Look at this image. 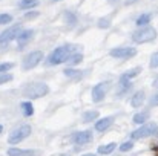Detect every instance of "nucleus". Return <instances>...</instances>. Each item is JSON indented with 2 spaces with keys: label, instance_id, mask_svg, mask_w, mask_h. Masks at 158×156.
<instances>
[{
  "label": "nucleus",
  "instance_id": "2eb2a0df",
  "mask_svg": "<svg viewBox=\"0 0 158 156\" xmlns=\"http://www.w3.org/2000/svg\"><path fill=\"white\" fill-rule=\"evenodd\" d=\"M35 153L37 152H34V150H22V149H15V147H11L8 150V156H32Z\"/></svg>",
  "mask_w": 158,
  "mask_h": 156
},
{
  "label": "nucleus",
  "instance_id": "e433bc0d",
  "mask_svg": "<svg viewBox=\"0 0 158 156\" xmlns=\"http://www.w3.org/2000/svg\"><path fill=\"white\" fill-rule=\"evenodd\" d=\"M2 132H3V127H2V126H0V133H2Z\"/></svg>",
  "mask_w": 158,
  "mask_h": 156
},
{
  "label": "nucleus",
  "instance_id": "f704fd0d",
  "mask_svg": "<svg viewBox=\"0 0 158 156\" xmlns=\"http://www.w3.org/2000/svg\"><path fill=\"white\" fill-rule=\"evenodd\" d=\"M152 86H154V87H158V77L154 80V84H152Z\"/></svg>",
  "mask_w": 158,
  "mask_h": 156
},
{
  "label": "nucleus",
  "instance_id": "ddd939ff",
  "mask_svg": "<svg viewBox=\"0 0 158 156\" xmlns=\"http://www.w3.org/2000/svg\"><path fill=\"white\" fill-rule=\"evenodd\" d=\"M112 122H114V118H112V116L102 118V119H98V121L95 122V130H97V132H105V130H107V129L112 126Z\"/></svg>",
  "mask_w": 158,
  "mask_h": 156
},
{
  "label": "nucleus",
  "instance_id": "f257e3e1",
  "mask_svg": "<svg viewBox=\"0 0 158 156\" xmlns=\"http://www.w3.org/2000/svg\"><path fill=\"white\" fill-rule=\"evenodd\" d=\"M48 92H49V87H48V84H45V83H29V84H26V86L22 89L23 97H26V98H29V100L42 98V97H45Z\"/></svg>",
  "mask_w": 158,
  "mask_h": 156
},
{
  "label": "nucleus",
  "instance_id": "c85d7f7f",
  "mask_svg": "<svg viewBox=\"0 0 158 156\" xmlns=\"http://www.w3.org/2000/svg\"><path fill=\"white\" fill-rule=\"evenodd\" d=\"M12 67H14L12 63H0V74H3V72H9Z\"/></svg>",
  "mask_w": 158,
  "mask_h": 156
},
{
  "label": "nucleus",
  "instance_id": "393cba45",
  "mask_svg": "<svg viewBox=\"0 0 158 156\" xmlns=\"http://www.w3.org/2000/svg\"><path fill=\"white\" fill-rule=\"evenodd\" d=\"M132 149H134V142L132 141H126V142H123L120 146V152H129Z\"/></svg>",
  "mask_w": 158,
  "mask_h": 156
},
{
  "label": "nucleus",
  "instance_id": "4468645a",
  "mask_svg": "<svg viewBox=\"0 0 158 156\" xmlns=\"http://www.w3.org/2000/svg\"><path fill=\"white\" fill-rule=\"evenodd\" d=\"M143 103H144V92H143V90L135 92V94H134V97L131 98V106L137 109V107H141Z\"/></svg>",
  "mask_w": 158,
  "mask_h": 156
},
{
  "label": "nucleus",
  "instance_id": "cd10ccee",
  "mask_svg": "<svg viewBox=\"0 0 158 156\" xmlns=\"http://www.w3.org/2000/svg\"><path fill=\"white\" fill-rule=\"evenodd\" d=\"M12 22V15L11 14H0V25H6Z\"/></svg>",
  "mask_w": 158,
  "mask_h": 156
},
{
  "label": "nucleus",
  "instance_id": "b1692460",
  "mask_svg": "<svg viewBox=\"0 0 158 156\" xmlns=\"http://www.w3.org/2000/svg\"><path fill=\"white\" fill-rule=\"evenodd\" d=\"M64 75L69 77V78H80L83 74H81V70H77V69H71V67H68V69H64Z\"/></svg>",
  "mask_w": 158,
  "mask_h": 156
},
{
  "label": "nucleus",
  "instance_id": "9b49d317",
  "mask_svg": "<svg viewBox=\"0 0 158 156\" xmlns=\"http://www.w3.org/2000/svg\"><path fill=\"white\" fill-rule=\"evenodd\" d=\"M32 35H34V31H32V29H22V32H20V34H19V37H17L19 49H23V48L31 42Z\"/></svg>",
  "mask_w": 158,
  "mask_h": 156
},
{
  "label": "nucleus",
  "instance_id": "bb28decb",
  "mask_svg": "<svg viewBox=\"0 0 158 156\" xmlns=\"http://www.w3.org/2000/svg\"><path fill=\"white\" fill-rule=\"evenodd\" d=\"M140 67H134V69H131V70H127L126 74H123L124 77H127V78H134V77H137L138 74H140Z\"/></svg>",
  "mask_w": 158,
  "mask_h": 156
},
{
  "label": "nucleus",
  "instance_id": "c756f323",
  "mask_svg": "<svg viewBox=\"0 0 158 156\" xmlns=\"http://www.w3.org/2000/svg\"><path fill=\"white\" fill-rule=\"evenodd\" d=\"M110 26V20L109 18H100L98 20V28L100 29H107Z\"/></svg>",
  "mask_w": 158,
  "mask_h": 156
},
{
  "label": "nucleus",
  "instance_id": "6e6552de",
  "mask_svg": "<svg viewBox=\"0 0 158 156\" xmlns=\"http://www.w3.org/2000/svg\"><path fill=\"white\" fill-rule=\"evenodd\" d=\"M109 87H110V83H109V81L95 84V86L92 87V90H91V98H92V101H94V103H102V101L105 100Z\"/></svg>",
  "mask_w": 158,
  "mask_h": 156
},
{
  "label": "nucleus",
  "instance_id": "72a5a7b5",
  "mask_svg": "<svg viewBox=\"0 0 158 156\" xmlns=\"http://www.w3.org/2000/svg\"><path fill=\"white\" fill-rule=\"evenodd\" d=\"M137 2H138V0H126L124 3H126V5H134V3H137Z\"/></svg>",
  "mask_w": 158,
  "mask_h": 156
},
{
  "label": "nucleus",
  "instance_id": "4be33fe9",
  "mask_svg": "<svg viewBox=\"0 0 158 156\" xmlns=\"http://www.w3.org/2000/svg\"><path fill=\"white\" fill-rule=\"evenodd\" d=\"M97 118H98V112L97 110H89V112H85V115H83V121L85 122L95 121Z\"/></svg>",
  "mask_w": 158,
  "mask_h": 156
},
{
  "label": "nucleus",
  "instance_id": "39448f33",
  "mask_svg": "<svg viewBox=\"0 0 158 156\" xmlns=\"http://www.w3.org/2000/svg\"><path fill=\"white\" fill-rule=\"evenodd\" d=\"M31 132H32L31 126H28V124L20 126V127L14 129V130L9 133V136H8V142L12 144V146H14V144H19V142H22L23 139H26V138L31 135Z\"/></svg>",
  "mask_w": 158,
  "mask_h": 156
},
{
  "label": "nucleus",
  "instance_id": "0eeeda50",
  "mask_svg": "<svg viewBox=\"0 0 158 156\" xmlns=\"http://www.w3.org/2000/svg\"><path fill=\"white\" fill-rule=\"evenodd\" d=\"M20 32H22V25H14V26H9L8 29H5L0 34V46H6L12 40H17Z\"/></svg>",
  "mask_w": 158,
  "mask_h": 156
},
{
  "label": "nucleus",
  "instance_id": "f3484780",
  "mask_svg": "<svg viewBox=\"0 0 158 156\" xmlns=\"http://www.w3.org/2000/svg\"><path fill=\"white\" fill-rule=\"evenodd\" d=\"M148 118H149V112H140V113H135V115H134L132 121H134L135 124L141 126V124H144V122L148 121Z\"/></svg>",
  "mask_w": 158,
  "mask_h": 156
},
{
  "label": "nucleus",
  "instance_id": "6ab92c4d",
  "mask_svg": "<svg viewBox=\"0 0 158 156\" xmlns=\"http://www.w3.org/2000/svg\"><path fill=\"white\" fill-rule=\"evenodd\" d=\"M151 18H152V15L151 14H141L137 20H135V25L140 28V26H148L149 23H151Z\"/></svg>",
  "mask_w": 158,
  "mask_h": 156
},
{
  "label": "nucleus",
  "instance_id": "9d476101",
  "mask_svg": "<svg viewBox=\"0 0 158 156\" xmlns=\"http://www.w3.org/2000/svg\"><path fill=\"white\" fill-rule=\"evenodd\" d=\"M92 132H89V130H85V132H77V133H74L72 135V141H74V144H77V146H86V144H89L91 141H92Z\"/></svg>",
  "mask_w": 158,
  "mask_h": 156
},
{
  "label": "nucleus",
  "instance_id": "dca6fc26",
  "mask_svg": "<svg viewBox=\"0 0 158 156\" xmlns=\"http://www.w3.org/2000/svg\"><path fill=\"white\" fill-rule=\"evenodd\" d=\"M83 61V55L80 54V52H77V54H71L69 57H68V60H66V63L69 64V66H75V64H80Z\"/></svg>",
  "mask_w": 158,
  "mask_h": 156
},
{
  "label": "nucleus",
  "instance_id": "f03ea898",
  "mask_svg": "<svg viewBox=\"0 0 158 156\" xmlns=\"http://www.w3.org/2000/svg\"><path fill=\"white\" fill-rule=\"evenodd\" d=\"M155 38H157V29L152 26H140V29H137L132 34V40L135 43H149Z\"/></svg>",
  "mask_w": 158,
  "mask_h": 156
},
{
  "label": "nucleus",
  "instance_id": "f8f14e48",
  "mask_svg": "<svg viewBox=\"0 0 158 156\" xmlns=\"http://www.w3.org/2000/svg\"><path fill=\"white\" fill-rule=\"evenodd\" d=\"M118 97H121V95H124L126 92H129V89L132 87V83H131V78H127V77H124V75H121L120 77V83H118Z\"/></svg>",
  "mask_w": 158,
  "mask_h": 156
},
{
  "label": "nucleus",
  "instance_id": "20e7f679",
  "mask_svg": "<svg viewBox=\"0 0 158 156\" xmlns=\"http://www.w3.org/2000/svg\"><path fill=\"white\" fill-rule=\"evenodd\" d=\"M154 135H158V124L157 122H148V124H143L140 129L134 130L131 133V138L141 139V138H148V136H154Z\"/></svg>",
  "mask_w": 158,
  "mask_h": 156
},
{
  "label": "nucleus",
  "instance_id": "4c0bfd02",
  "mask_svg": "<svg viewBox=\"0 0 158 156\" xmlns=\"http://www.w3.org/2000/svg\"><path fill=\"white\" fill-rule=\"evenodd\" d=\"M52 2H61V0H52Z\"/></svg>",
  "mask_w": 158,
  "mask_h": 156
},
{
  "label": "nucleus",
  "instance_id": "a211bd4d",
  "mask_svg": "<svg viewBox=\"0 0 158 156\" xmlns=\"http://www.w3.org/2000/svg\"><path fill=\"white\" fill-rule=\"evenodd\" d=\"M20 107H22V112H23L25 116H31V115H34V106H32L31 101H23V103L20 104Z\"/></svg>",
  "mask_w": 158,
  "mask_h": 156
},
{
  "label": "nucleus",
  "instance_id": "412c9836",
  "mask_svg": "<svg viewBox=\"0 0 158 156\" xmlns=\"http://www.w3.org/2000/svg\"><path fill=\"white\" fill-rule=\"evenodd\" d=\"M37 5H39L37 0H20L19 2V6L22 9H31V8H35Z\"/></svg>",
  "mask_w": 158,
  "mask_h": 156
},
{
  "label": "nucleus",
  "instance_id": "1a4fd4ad",
  "mask_svg": "<svg viewBox=\"0 0 158 156\" xmlns=\"http://www.w3.org/2000/svg\"><path fill=\"white\" fill-rule=\"evenodd\" d=\"M109 55L114 57V58H131V57L137 55V49L135 48H126V46L124 48H114V49H110Z\"/></svg>",
  "mask_w": 158,
  "mask_h": 156
},
{
  "label": "nucleus",
  "instance_id": "7ed1b4c3",
  "mask_svg": "<svg viewBox=\"0 0 158 156\" xmlns=\"http://www.w3.org/2000/svg\"><path fill=\"white\" fill-rule=\"evenodd\" d=\"M72 48L69 45H64V46H60V48H55L51 55L48 57V64L49 66H57V64H61L68 60V57L71 55Z\"/></svg>",
  "mask_w": 158,
  "mask_h": 156
},
{
  "label": "nucleus",
  "instance_id": "5701e85b",
  "mask_svg": "<svg viewBox=\"0 0 158 156\" xmlns=\"http://www.w3.org/2000/svg\"><path fill=\"white\" fill-rule=\"evenodd\" d=\"M64 20H66V23H68L69 26H74V25L77 23V15H75L74 12H71V11H66V12H64Z\"/></svg>",
  "mask_w": 158,
  "mask_h": 156
},
{
  "label": "nucleus",
  "instance_id": "473e14b6",
  "mask_svg": "<svg viewBox=\"0 0 158 156\" xmlns=\"http://www.w3.org/2000/svg\"><path fill=\"white\" fill-rule=\"evenodd\" d=\"M149 104H151V106H158V95H154V97L151 98Z\"/></svg>",
  "mask_w": 158,
  "mask_h": 156
},
{
  "label": "nucleus",
  "instance_id": "c9c22d12",
  "mask_svg": "<svg viewBox=\"0 0 158 156\" xmlns=\"http://www.w3.org/2000/svg\"><path fill=\"white\" fill-rule=\"evenodd\" d=\"M83 156H97V155H94V153H86V155H83Z\"/></svg>",
  "mask_w": 158,
  "mask_h": 156
},
{
  "label": "nucleus",
  "instance_id": "2f4dec72",
  "mask_svg": "<svg viewBox=\"0 0 158 156\" xmlns=\"http://www.w3.org/2000/svg\"><path fill=\"white\" fill-rule=\"evenodd\" d=\"M35 17H39V12H37V11H32V12L28 11V12L25 14V18H28V20H29V18H35Z\"/></svg>",
  "mask_w": 158,
  "mask_h": 156
},
{
  "label": "nucleus",
  "instance_id": "423d86ee",
  "mask_svg": "<svg viewBox=\"0 0 158 156\" xmlns=\"http://www.w3.org/2000/svg\"><path fill=\"white\" fill-rule=\"evenodd\" d=\"M43 60V52L42 51H31L29 54H26L22 60V67L23 70H31L35 66L40 64V61Z\"/></svg>",
  "mask_w": 158,
  "mask_h": 156
},
{
  "label": "nucleus",
  "instance_id": "7c9ffc66",
  "mask_svg": "<svg viewBox=\"0 0 158 156\" xmlns=\"http://www.w3.org/2000/svg\"><path fill=\"white\" fill-rule=\"evenodd\" d=\"M11 80H12V75L11 74H6V72L0 74V84H5V83H8Z\"/></svg>",
  "mask_w": 158,
  "mask_h": 156
},
{
  "label": "nucleus",
  "instance_id": "aec40b11",
  "mask_svg": "<svg viewBox=\"0 0 158 156\" xmlns=\"http://www.w3.org/2000/svg\"><path fill=\"white\" fill-rule=\"evenodd\" d=\"M115 147H117L115 142H109V144H106V146H100V147H98V153H100V155H110V153L115 150Z\"/></svg>",
  "mask_w": 158,
  "mask_h": 156
},
{
  "label": "nucleus",
  "instance_id": "a878e982",
  "mask_svg": "<svg viewBox=\"0 0 158 156\" xmlns=\"http://www.w3.org/2000/svg\"><path fill=\"white\" fill-rule=\"evenodd\" d=\"M149 66L152 67V69H158V51L154 52L152 54V57H151V63H149Z\"/></svg>",
  "mask_w": 158,
  "mask_h": 156
}]
</instances>
